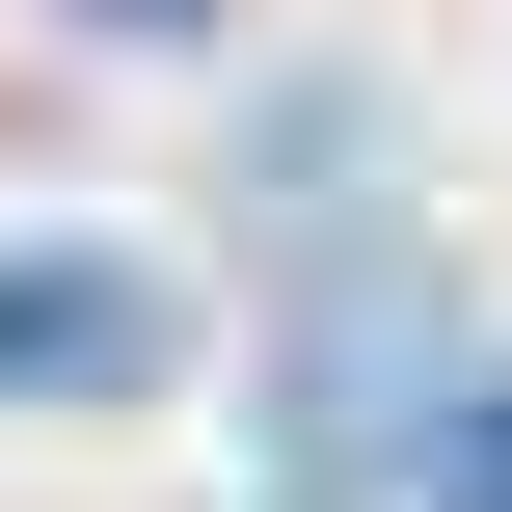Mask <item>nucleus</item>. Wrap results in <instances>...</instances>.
<instances>
[{
  "mask_svg": "<svg viewBox=\"0 0 512 512\" xmlns=\"http://www.w3.org/2000/svg\"><path fill=\"white\" fill-rule=\"evenodd\" d=\"M0 405H162V270L0 243Z\"/></svg>",
  "mask_w": 512,
  "mask_h": 512,
  "instance_id": "nucleus-1",
  "label": "nucleus"
},
{
  "mask_svg": "<svg viewBox=\"0 0 512 512\" xmlns=\"http://www.w3.org/2000/svg\"><path fill=\"white\" fill-rule=\"evenodd\" d=\"M270 243H378V108H270Z\"/></svg>",
  "mask_w": 512,
  "mask_h": 512,
  "instance_id": "nucleus-2",
  "label": "nucleus"
},
{
  "mask_svg": "<svg viewBox=\"0 0 512 512\" xmlns=\"http://www.w3.org/2000/svg\"><path fill=\"white\" fill-rule=\"evenodd\" d=\"M432 512H512V351L459 378V405H432Z\"/></svg>",
  "mask_w": 512,
  "mask_h": 512,
  "instance_id": "nucleus-3",
  "label": "nucleus"
},
{
  "mask_svg": "<svg viewBox=\"0 0 512 512\" xmlns=\"http://www.w3.org/2000/svg\"><path fill=\"white\" fill-rule=\"evenodd\" d=\"M81 27H135V54H162V27H216V0H81Z\"/></svg>",
  "mask_w": 512,
  "mask_h": 512,
  "instance_id": "nucleus-4",
  "label": "nucleus"
}]
</instances>
